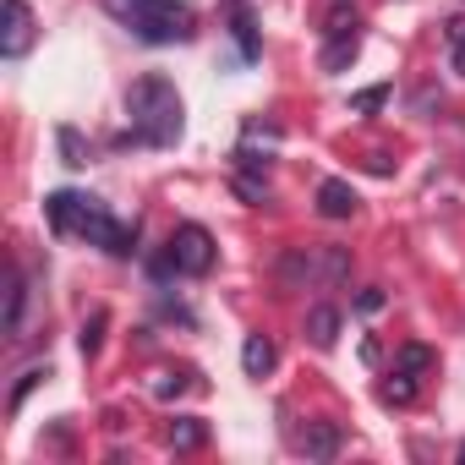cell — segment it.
Returning a JSON list of instances; mask_svg holds the SVG:
<instances>
[{"label": "cell", "instance_id": "ba28073f", "mask_svg": "<svg viewBox=\"0 0 465 465\" xmlns=\"http://www.w3.org/2000/svg\"><path fill=\"white\" fill-rule=\"evenodd\" d=\"M312 280H318V285L351 280V252H345V247H312Z\"/></svg>", "mask_w": 465, "mask_h": 465}, {"label": "cell", "instance_id": "7402d4cb", "mask_svg": "<svg viewBox=\"0 0 465 465\" xmlns=\"http://www.w3.org/2000/svg\"><path fill=\"white\" fill-rule=\"evenodd\" d=\"M61 153H66V164L77 170V164H88V153H83V137L72 132V126H61Z\"/></svg>", "mask_w": 465, "mask_h": 465}, {"label": "cell", "instance_id": "9a60e30c", "mask_svg": "<svg viewBox=\"0 0 465 465\" xmlns=\"http://www.w3.org/2000/svg\"><path fill=\"white\" fill-rule=\"evenodd\" d=\"M378 400H383V405H411V400H416V378L394 367V378H389V383L378 389Z\"/></svg>", "mask_w": 465, "mask_h": 465}, {"label": "cell", "instance_id": "4fadbf2b", "mask_svg": "<svg viewBox=\"0 0 465 465\" xmlns=\"http://www.w3.org/2000/svg\"><path fill=\"white\" fill-rule=\"evenodd\" d=\"M356 55H361V39H356V34H351V39H329L318 66H323V72H345V66H356Z\"/></svg>", "mask_w": 465, "mask_h": 465}, {"label": "cell", "instance_id": "30bf717a", "mask_svg": "<svg viewBox=\"0 0 465 465\" xmlns=\"http://www.w3.org/2000/svg\"><path fill=\"white\" fill-rule=\"evenodd\" d=\"M208 443V421L203 416H175L170 421V449L175 454H192V449H203Z\"/></svg>", "mask_w": 465, "mask_h": 465}, {"label": "cell", "instance_id": "7c38bea8", "mask_svg": "<svg viewBox=\"0 0 465 465\" xmlns=\"http://www.w3.org/2000/svg\"><path fill=\"white\" fill-rule=\"evenodd\" d=\"M274 340L269 334H247V345H242V367H247V378H263L269 367H274Z\"/></svg>", "mask_w": 465, "mask_h": 465}, {"label": "cell", "instance_id": "5bb4252c", "mask_svg": "<svg viewBox=\"0 0 465 465\" xmlns=\"http://www.w3.org/2000/svg\"><path fill=\"white\" fill-rule=\"evenodd\" d=\"M432 361H438V356H432L427 345H400V351H394V367H400V372H411V378L432 372Z\"/></svg>", "mask_w": 465, "mask_h": 465}, {"label": "cell", "instance_id": "52a82bcc", "mask_svg": "<svg viewBox=\"0 0 465 465\" xmlns=\"http://www.w3.org/2000/svg\"><path fill=\"white\" fill-rule=\"evenodd\" d=\"M356 208H361V197H356L351 181H323V186H318V213H323V219H351Z\"/></svg>", "mask_w": 465, "mask_h": 465}, {"label": "cell", "instance_id": "2e32d148", "mask_svg": "<svg viewBox=\"0 0 465 465\" xmlns=\"http://www.w3.org/2000/svg\"><path fill=\"white\" fill-rule=\"evenodd\" d=\"M356 28H361V17H356L351 6H334V12L323 17V39H351Z\"/></svg>", "mask_w": 465, "mask_h": 465}, {"label": "cell", "instance_id": "44dd1931", "mask_svg": "<svg viewBox=\"0 0 465 465\" xmlns=\"http://www.w3.org/2000/svg\"><path fill=\"white\" fill-rule=\"evenodd\" d=\"M383 99H389V88H361V94L351 99V110H356V115H372V110H383Z\"/></svg>", "mask_w": 465, "mask_h": 465}, {"label": "cell", "instance_id": "5b68a950", "mask_svg": "<svg viewBox=\"0 0 465 465\" xmlns=\"http://www.w3.org/2000/svg\"><path fill=\"white\" fill-rule=\"evenodd\" d=\"M28 45H34V12H28V0H6V6H0V55L17 61V55H28Z\"/></svg>", "mask_w": 465, "mask_h": 465}, {"label": "cell", "instance_id": "9c48e42d", "mask_svg": "<svg viewBox=\"0 0 465 465\" xmlns=\"http://www.w3.org/2000/svg\"><path fill=\"white\" fill-rule=\"evenodd\" d=\"M302 449H307V460H334L340 454V427L334 421H307Z\"/></svg>", "mask_w": 465, "mask_h": 465}, {"label": "cell", "instance_id": "603a6c76", "mask_svg": "<svg viewBox=\"0 0 465 465\" xmlns=\"http://www.w3.org/2000/svg\"><path fill=\"white\" fill-rule=\"evenodd\" d=\"M443 39H449V50H460L465 45V17H449L443 23Z\"/></svg>", "mask_w": 465, "mask_h": 465}, {"label": "cell", "instance_id": "6da1fadb", "mask_svg": "<svg viewBox=\"0 0 465 465\" xmlns=\"http://www.w3.org/2000/svg\"><path fill=\"white\" fill-rule=\"evenodd\" d=\"M45 213H50V224L61 230V236H88V242H94V247H104L110 258H126V252L137 247V224H121V219H110V208H104L99 197L50 192Z\"/></svg>", "mask_w": 465, "mask_h": 465}, {"label": "cell", "instance_id": "8992f818", "mask_svg": "<svg viewBox=\"0 0 465 465\" xmlns=\"http://www.w3.org/2000/svg\"><path fill=\"white\" fill-rule=\"evenodd\" d=\"M23 312H28V280H23V269H6V307H0V329H6L12 340L23 334Z\"/></svg>", "mask_w": 465, "mask_h": 465}, {"label": "cell", "instance_id": "4316f807", "mask_svg": "<svg viewBox=\"0 0 465 465\" xmlns=\"http://www.w3.org/2000/svg\"><path fill=\"white\" fill-rule=\"evenodd\" d=\"M460 465H465V443H460Z\"/></svg>", "mask_w": 465, "mask_h": 465}, {"label": "cell", "instance_id": "484cf974", "mask_svg": "<svg viewBox=\"0 0 465 465\" xmlns=\"http://www.w3.org/2000/svg\"><path fill=\"white\" fill-rule=\"evenodd\" d=\"M449 61H454V72L465 77V45H460V50H449Z\"/></svg>", "mask_w": 465, "mask_h": 465}, {"label": "cell", "instance_id": "d6986e66", "mask_svg": "<svg viewBox=\"0 0 465 465\" xmlns=\"http://www.w3.org/2000/svg\"><path fill=\"white\" fill-rule=\"evenodd\" d=\"M45 378H50V367H28V372H23V383L12 389V411H17V405H23V400H28V394L45 383Z\"/></svg>", "mask_w": 465, "mask_h": 465}, {"label": "cell", "instance_id": "8fae6325", "mask_svg": "<svg viewBox=\"0 0 465 465\" xmlns=\"http://www.w3.org/2000/svg\"><path fill=\"white\" fill-rule=\"evenodd\" d=\"M307 340L329 351V345L340 340V307H323V302H318V307L307 312Z\"/></svg>", "mask_w": 465, "mask_h": 465}, {"label": "cell", "instance_id": "277c9868", "mask_svg": "<svg viewBox=\"0 0 465 465\" xmlns=\"http://www.w3.org/2000/svg\"><path fill=\"white\" fill-rule=\"evenodd\" d=\"M170 263H175V274H208L213 269V236L203 224H181L170 236Z\"/></svg>", "mask_w": 465, "mask_h": 465}, {"label": "cell", "instance_id": "cb8c5ba5", "mask_svg": "<svg viewBox=\"0 0 465 465\" xmlns=\"http://www.w3.org/2000/svg\"><path fill=\"white\" fill-rule=\"evenodd\" d=\"M236 39H242V50H247V55H252V50H258V39H252V23H247V12H242V17H236Z\"/></svg>", "mask_w": 465, "mask_h": 465}, {"label": "cell", "instance_id": "e0dca14e", "mask_svg": "<svg viewBox=\"0 0 465 465\" xmlns=\"http://www.w3.org/2000/svg\"><path fill=\"white\" fill-rule=\"evenodd\" d=\"M104 323H110V312H94V318L83 323V334H77V345H83V356H99V340H104Z\"/></svg>", "mask_w": 465, "mask_h": 465}, {"label": "cell", "instance_id": "3957f363", "mask_svg": "<svg viewBox=\"0 0 465 465\" xmlns=\"http://www.w3.org/2000/svg\"><path fill=\"white\" fill-rule=\"evenodd\" d=\"M110 12L126 17L132 34L148 39V45H186L197 34V17L181 0H110Z\"/></svg>", "mask_w": 465, "mask_h": 465}, {"label": "cell", "instance_id": "d4e9b609", "mask_svg": "<svg viewBox=\"0 0 465 465\" xmlns=\"http://www.w3.org/2000/svg\"><path fill=\"white\" fill-rule=\"evenodd\" d=\"M356 307H361V312H378V307H383V291H378V285H367V291L356 296Z\"/></svg>", "mask_w": 465, "mask_h": 465}, {"label": "cell", "instance_id": "ac0fdd59", "mask_svg": "<svg viewBox=\"0 0 465 465\" xmlns=\"http://www.w3.org/2000/svg\"><path fill=\"white\" fill-rule=\"evenodd\" d=\"M236 192H242L247 203H258V208L269 203V181H263V175H236Z\"/></svg>", "mask_w": 465, "mask_h": 465}, {"label": "cell", "instance_id": "ffe728a7", "mask_svg": "<svg viewBox=\"0 0 465 465\" xmlns=\"http://www.w3.org/2000/svg\"><path fill=\"white\" fill-rule=\"evenodd\" d=\"M186 389V372H153V400H175Z\"/></svg>", "mask_w": 465, "mask_h": 465}, {"label": "cell", "instance_id": "7a4b0ae2", "mask_svg": "<svg viewBox=\"0 0 465 465\" xmlns=\"http://www.w3.org/2000/svg\"><path fill=\"white\" fill-rule=\"evenodd\" d=\"M126 115H132V137L148 148H170L181 137V94L170 77H137L126 94Z\"/></svg>", "mask_w": 465, "mask_h": 465}]
</instances>
